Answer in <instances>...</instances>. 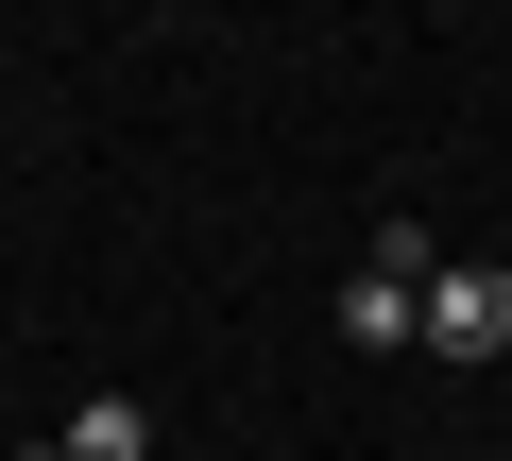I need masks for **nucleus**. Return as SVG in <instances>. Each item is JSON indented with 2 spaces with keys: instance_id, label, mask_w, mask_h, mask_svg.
<instances>
[{
  "instance_id": "f257e3e1",
  "label": "nucleus",
  "mask_w": 512,
  "mask_h": 461,
  "mask_svg": "<svg viewBox=\"0 0 512 461\" xmlns=\"http://www.w3.org/2000/svg\"><path fill=\"white\" fill-rule=\"evenodd\" d=\"M427 342H444V359H495V342H512V274H461V257H444V274H427Z\"/></svg>"
},
{
  "instance_id": "f03ea898",
  "label": "nucleus",
  "mask_w": 512,
  "mask_h": 461,
  "mask_svg": "<svg viewBox=\"0 0 512 461\" xmlns=\"http://www.w3.org/2000/svg\"><path fill=\"white\" fill-rule=\"evenodd\" d=\"M342 325H359V342H427V291H410V274H376V257H359V274H342Z\"/></svg>"
},
{
  "instance_id": "7ed1b4c3",
  "label": "nucleus",
  "mask_w": 512,
  "mask_h": 461,
  "mask_svg": "<svg viewBox=\"0 0 512 461\" xmlns=\"http://www.w3.org/2000/svg\"><path fill=\"white\" fill-rule=\"evenodd\" d=\"M52 444H69V461H137V444H154V410H137V393H86Z\"/></svg>"
},
{
  "instance_id": "20e7f679",
  "label": "nucleus",
  "mask_w": 512,
  "mask_h": 461,
  "mask_svg": "<svg viewBox=\"0 0 512 461\" xmlns=\"http://www.w3.org/2000/svg\"><path fill=\"white\" fill-rule=\"evenodd\" d=\"M18 461H69V444H18Z\"/></svg>"
}]
</instances>
